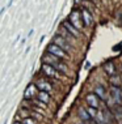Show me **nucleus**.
<instances>
[{
  "label": "nucleus",
  "instance_id": "15",
  "mask_svg": "<svg viewBox=\"0 0 122 124\" xmlns=\"http://www.w3.org/2000/svg\"><path fill=\"white\" fill-rule=\"evenodd\" d=\"M37 98H38L39 101H42V102L47 103V102H49V99H50V97H49V94H47V92L41 90V92L38 93V95H37Z\"/></svg>",
  "mask_w": 122,
  "mask_h": 124
},
{
  "label": "nucleus",
  "instance_id": "6",
  "mask_svg": "<svg viewBox=\"0 0 122 124\" xmlns=\"http://www.w3.org/2000/svg\"><path fill=\"white\" fill-rule=\"evenodd\" d=\"M80 12H81V18H83V22H84V25H85V28L92 26L93 16H92V13H91V11L84 7V8H80Z\"/></svg>",
  "mask_w": 122,
  "mask_h": 124
},
{
  "label": "nucleus",
  "instance_id": "5",
  "mask_svg": "<svg viewBox=\"0 0 122 124\" xmlns=\"http://www.w3.org/2000/svg\"><path fill=\"white\" fill-rule=\"evenodd\" d=\"M41 62L45 63V64H50V65L55 67L56 64H58V63L62 62V59H59L58 56H55V55H53V54L45 51V54H43L42 58H41Z\"/></svg>",
  "mask_w": 122,
  "mask_h": 124
},
{
  "label": "nucleus",
  "instance_id": "3",
  "mask_svg": "<svg viewBox=\"0 0 122 124\" xmlns=\"http://www.w3.org/2000/svg\"><path fill=\"white\" fill-rule=\"evenodd\" d=\"M53 43H55V45H58L60 48H63L64 51H67V52H72V45L67 41L66 38H63L62 35H59V34H55L54 35V38H53Z\"/></svg>",
  "mask_w": 122,
  "mask_h": 124
},
{
  "label": "nucleus",
  "instance_id": "7",
  "mask_svg": "<svg viewBox=\"0 0 122 124\" xmlns=\"http://www.w3.org/2000/svg\"><path fill=\"white\" fill-rule=\"evenodd\" d=\"M85 101L91 107H94V108H97V107L100 106V103H103L101 98L97 94H94V93H89V94L85 97Z\"/></svg>",
  "mask_w": 122,
  "mask_h": 124
},
{
  "label": "nucleus",
  "instance_id": "16",
  "mask_svg": "<svg viewBox=\"0 0 122 124\" xmlns=\"http://www.w3.org/2000/svg\"><path fill=\"white\" fill-rule=\"evenodd\" d=\"M110 81H112V84H113V86H120L121 85V77L118 75L110 76Z\"/></svg>",
  "mask_w": 122,
  "mask_h": 124
},
{
  "label": "nucleus",
  "instance_id": "2",
  "mask_svg": "<svg viewBox=\"0 0 122 124\" xmlns=\"http://www.w3.org/2000/svg\"><path fill=\"white\" fill-rule=\"evenodd\" d=\"M67 20L79 30H83L85 28V25H84V22H83V18H81V12H79L77 9H74V11L68 15V18Z\"/></svg>",
  "mask_w": 122,
  "mask_h": 124
},
{
  "label": "nucleus",
  "instance_id": "4",
  "mask_svg": "<svg viewBox=\"0 0 122 124\" xmlns=\"http://www.w3.org/2000/svg\"><path fill=\"white\" fill-rule=\"evenodd\" d=\"M41 71H42V73L47 77H53V78H60L59 76V71L58 69H55L53 65L50 64H45V63H42V65H41Z\"/></svg>",
  "mask_w": 122,
  "mask_h": 124
},
{
  "label": "nucleus",
  "instance_id": "10",
  "mask_svg": "<svg viewBox=\"0 0 122 124\" xmlns=\"http://www.w3.org/2000/svg\"><path fill=\"white\" fill-rule=\"evenodd\" d=\"M56 34L62 35L63 38H66V39H67V41H68L70 43L76 41V38H75V37H74L72 34H71V33H70V31H68V30H67L66 28H64L63 25H60V26H59V29H58V31H56ZM71 45H72V43H71Z\"/></svg>",
  "mask_w": 122,
  "mask_h": 124
},
{
  "label": "nucleus",
  "instance_id": "11",
  "mask_svg": "<svg viewBox=\"0 0 122 124\" xmlns=\"http://www.w3.org/2000/svg\"><path fill=\"white\" fill-rule=\"evenodd\" d=\"M105 73H106L108 76H114L117 72V68H116V64H113L112 62H106L105 64L103 65Z\"/></svg>",
  "mask_w": 122,
  "mask_h": 124
},
{
  "label": "nucleus",
  "instance_id": "14",
  "mask_svg": "<svg viewBox=\"0 0 122 124\" xmlns=\"http://www.w3.org/2000/svg\"><path fill=\"white\" fill-rule=\"evenodd\" d=\"M94 94H97L101 99H105V98H106V92H105V89H104L101 85L94 86Z\"/></svg>",
  "mask_w": 122,
  "mask_h": 124
},
{
  "label": "nucleus",
  "instance_id": "17",
  "mask_svg": "<svg viewBox=\"0 0 122 124\" xmlns=\"http://www.w3.org/2000/svg\"><path fill=\"white\" fill-rule=\"evenodd\" d=\"M87 110H88V112H89V115L92 116L93 119H94V118H96V116H97V111H96V108H94V107H91V106H89V107H88Z\"/></svg>",
  "mask_w": 122,
  "mask_h": 124
},
{
  "label": "nucleus",
  "instance_id": "13",
  "mask_svg": "<svg viewBox=\"0 0 122 124\" xmlns=\"http://www.w3.org/2000/svg\"><path fill=\"white\" fill-rule=\"evenodd\" d=\"M37 88H38L39 90H43V92H50L51 90V86H50L49 82H46L45 80H38V81L36 82Z\"/></svg>",
  "mask_w": 122,
  "mask_h": 124
},
{
  "label": "nucleus",
  "instance_id": "18",
  "mask_svg": "<svg viewBox=\"0 0 122 124\" xmlns=\"http://www.w3.org/2000/svg\"><path fill=\"white\" fill-rule=\"evenodd\" d=\"M33 103H34V105H37L38 107H42V108H46V103H45V102H42V101H39L38 98H37V99H33Z\"/></svg>",
  "mask_w": 122,
  "mask_h": 124
},
{
  "label": "nucleus",
  "instance_id": "19",
  "mask_svg": "<svg viewBox=\"0 0 122 124\" xmlns=\"http://www.w3.org/2000/svg\"><path fill=\"white\" fill-rule=\"evenodd\" d=\"M22 124H34V122H33L32 119H29V118H25L22 120Z\"/></svg>",
  "mask_w": 122,
  "mask_h": 124
},
{
  "label": "nucleus",
  "instance_id": "12",
  "mask_svg": "<svg viewBox=\"0 0 122 124\" xmlns=\"http://www.w3.org/2000/svg\"><path fill=\"white\" fill-rule=\"evenodd\" d=\"M77 114H79V118L83 120L84 123H88L89 120H92L93 118L89 115V112H88V110H84L83 107H80L79 110H77Z\"/></svg>",
  "mask_w": 122,
  "mask_h": 124
},
{
  "label": "nucleus",
  "instance_id": "1",
  "mask_svg": "<svg viewBox=\"0 0 122 124\" xmlns=\"http://www.w3.org/2000/svg\"><path fill=\"white\" fill-rule=\"evenodd\" d=\"M46 51L50 52V54H53V55H55V56H58V58L62 59V60H70L68 52L64 51L63 48H60L58 45H55V43H53V42L46 47Z\"/></svg>",
  "mask_w": 122,
  "mask_h": 124
},
{
  "label": "nucleus",
  "instance_id": "8",
  "mask_svg": "<svg viewBox=\"0 0 122 124\" xmlns=\"http://www.w3.org/2000/svg\"><path fill=\"white\" fill-rule=\"evenodd\" d=\"M37 85L36 84H30L28 85V88L25 89V92H24V98L26 101H32V98L34 95H38V92H37Z\"/></svg>",
  "mask_w": 122,
  "mask_h": 124
},
{
  "label": "nucleus",
  "instance_id": "20",
  "mask_svg": "<svg viewBox=\"0 0 122 124\" xmlns=\"http://www.w3.org/2000/svg\"><path fill=\"white\" fill-rule=\"evenodd\" d=\"M13 124H22V122H15Z\"/></svg>",
  "mask_w": 122,
  "mask_h": 124
},
{
  "label": "nucleus",
  "instance_id": "9",
  "mask_svg": "<svg viewBox=\"0 0 122 124\" xmlns=\"http://www.w3.org/2000/svg\"><path fill=\"white\" fill-rule=\"evenodd\" d=\"M60 25H63L64 28H66L67 30H68V31L71 33V34H72L74 37H75L76 39H79L80 37H81V34H80V30L77 29V28H75V26H74L72 24H71V22L68 21V20H64V21H62V24Z\"/></svg>",
  "mask_w": 122,
  "mask_h": 124
}]
</instances>
